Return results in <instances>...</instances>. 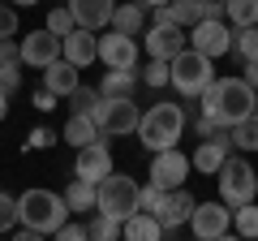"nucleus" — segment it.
Listing matches in <instances>:
<instances>
[{"instance_id":"dca6fc26","label":"nucleus","mask_w":258,"mask_h":241,"mask_svg":"<svg viewBox=\"0 0 258 241\" xmlns=\"http://www.w3.org/2000/svg\"><path fill=\"white\" fill-rule=\"evenodd\" d=\"M232 155V134L228 130H220L215 138H203L198 142V151L189 155V164L198 168V172H220V164Z\"/></svg>"},{"instance_id":"423d86ee","label":"nucleus","mask_w":258,"mask_h":241,"mask_svg":"<svg viewBox=\"0 0 258 241\" xmlns=\"http://www.w3.org/2000/svg\"><path fill=\"white\" fill-rule=\"evenodd\" d=\"M138 120H142V112H138V103H134V95H108V99L99 95V103H95V125H99L108 138L138 134Z\"/></svg>"},{"instance_id":"a18cd8bd","label":"nucleus","mask_w":258,"mask_h":241,"mask_svg":"<svg viewBox=\"0 0 258 241\" xmlns=\"http://www.w3.org/2000/svg\"><path fill=\"white\" fill-rule=\"evenodd\" d=\"M9 116V95H0V120Z\"/></svg>"},{"instance_id":"cd10ccee","label":"nucleus","mask_w":258,"mask_h":241,"mask_svg":"<svg viewBox=\"0 0 258 241\" xmlns=\"http://www.w3.org/2000/svg\"><path fill=\"white\" fill-rule=\"evenodd\" d=\"M232 52H237L241 61H258V26H237V35H232Z\"/></svg>"},{"instance_id":"c03bdc74","label":"nucleus","mask_w":258,"mask_h":241,"mask_svg":"<svg viewBox=\"0 0 258 241\" xmlns=\"http://www.w3.org/2000/svg\"><path fill=\"white\" fill-rule=\"evenodd\" d=\"M245 82L258 91V61H245Z\"/></svg>"},{"instance_id":"2f4dec72","label":"nucleus","mask_w":258,"mask_h":241,"mask_svg":"<svg viewBox=\"0 0 258 241\" xmlns=\"http://www.w3.org/2000/svg\"><path fill=\"white\" fill-rule=\"evenodd\" d=\"M47 30H52L56 39H64V35H74V30H78V22H74V13H69V5L47 13Z\"/></svg>"},{"instance_id":"6e6552de","label":"nucleus","mask_w":258,"mask_h":241,"mask_svg":"<svg viewBox=\"0 0 258 241\" xmlns=\"http://www.w3.org/2000/svg\"><path fill=\"white\" fill-rule=\"evenodd\" d=\"M189 47L203 56H224L232 52V30H228V18H198L189 26Z\"/></svg>"},{"instance_id":"9d476101","label":"nucleus","mask_w":258,"mask_h":241,"mask_svg":"<svg viewBox=\"0 0 258 241\" xmlns=\"http://www.w3.org/2000/svg\"><path fill=\"white\" fill-rule=\"evenodd\" d=\"M189 168H194L189 155H181L176 147H164V151H155V159H151V181L164 186V190H176V186H185Z\"/></svg>"},{"instance_id":"4be33fe9","label":"nucleus","mask_w":258,"mask_h":241,"mask_svg":"<svg viewBox=\"0 0 258 241\" xmlns=\"http://www.w3.org/2000/svg\"><path fill=\"white\" fill-rule=\"evenodd\" d=\"M142 82V74H138V65H125V69H108L103 74V82H99V95L108 99V95H134V86Z\"/></svg>"},{"instance_id":"4c0bfd02","label":"nucleus","mask_w":258,"mask_h":241,"mask_svg":"<svg viewBox=\"0 0 258 241\" xmlns=\"http://www.w3.org/2000/svg\"><path fill=\"white\" fill-rule=\"evenodd\" d=\"M13 224H18V198L0 190V232H9Z\"/></svg>"},{"instance_id":"ddd939ff","label":"nucleus","mask_w":258,"mask_h":241,"mask_svg":"<svg viewBox=\"0 0 258 241\" xmlns=\"http://www.w3.org/2000/svg\"><path fill=\"white\" fill-rule=\"evenodd\" d=\"M194 207H198V198L189 194L185 186H176V190H168V198H164V207L155 211V220L164 224V237H172L181 224H189V215H194Z\"/></svg>"},{"instance_id":"9b49d317","label":"nucleus","mask_w":258,"mask_h":241,"mask_svg":"<svg viewBox=\"0 0 258 241\" xmlns=\"http://www.w3.org/2000/svg\"><path fill=\"white\" fill-rule=\"evenodd\" d=\"M112 172V151L103 138L86 142V147H78V159H74V176H82V181H95L99 186L103 176Z\"/></svg>"},{"instance_id":"f03ea898","label":"nucleus","mask_w":258,"mask_h":241,"mask_svg":"<svg viewBox=\"0 0 258 241\" xmlns=\"http://www.w3.org/2000/svg\"><path fill=\"white\" fill-rule=\"evenodd\" d=\"M185 134V108L181 103H151L138 120V138L147 151H164V147H176Z\"/></svg>"},{"instance_id":"f704fd0d","label":"nucleus","mask_w":258,"mask_h":241,"mask_svg":"<svg viewBox=\"0 0 258 241\" xmlns=\"http://www.w3.org/2000/svg\"><path fill=\"white\" fill-rule=\"evenodd\" d=\"M220 130H228V125H220L211 112H194V134H198V142H203V138H215Z\"/></svg>"},{"instance_id":"2eb2a0df","label":"nucleus","mask_w":258,"mask_h":241,"mask_svg":"<svg viewBox=\"0 0 258 241\" xmlns=\"http://www.w3.org/2000/svg\"><path fill=\"white\" fill-rule=\"evenodd\" d=\"M56 56H60V39L52 35V30H30L26 39H22V65H35V69H43V65H52Z\"/></svg>"},{"instance_id":"ea45409f","label":"nucleus","mask_w":258,"mask_h":241,"mask_svg":"<svg viewBox=\"0 0 258 241\" xmlns=\"http://www.w3.org/2000/svg\"><path fill=\"white\" fill-rule=\"evenodd\" d=\"M198 13L203 18H224L228 13V0H198Z\"/></svg>"},{"instance_id":"c85d7f7f","label":"nucleus","mask_w":258,"mask_h":241,"mask_svg":"<svg viewBox=\"0 0 258 241\" xmlns=\"http://www.w3.org/2000/svg\"><path fill=\"white\" fill-rule=\"evenodd\" d=\"M91 232L95 241H112V237H120V220L116 215H103V211H95V220H91Z\"/></svg>"},{"instance_id":"72a5a7b5","label":"nucleus","mask_w":258,"mask_h":241,"mask_svg":"<svg viewBox=\"0 0 258 241\" xmlns=\"http://www.w3.org/2000/svg\"><path fill=\"white\" fill-rule=\"evenodd\" d=\"M142 82H147V86H164V82H172V69H168V61H155V56H151V65L142 69Z\"/></svg>"},{"instance_id":"a878e982","label":"nucleus","mask_w":258,"mask_h":241,"mask_svg":"<svg viewBox=\"0 0 258 241\" xmlns=\"http://www.w3.org/2000/svg\"><path fill=\"white\" fill-rule=\"evenodd\" d=\"M224 18L232 22V30L237 26H258V0H228V13Z\"/></svg>"},{"instance_id":"39448f33","label":"nucleus","mask_w":258,"mask_h":241,"mask_svg":"<svg viewBox=\"0 0 258 241\" xmlns=\"http://www.w3.org/2000/svg\"><path fill=\"white\" fill-rule=\"evenodd\" d=\"M168 69H172V86H176L181 95H203L207 86L215 82V65H211V56L194 52V47L176 52L172 61H168Z\"/></svg>"},{"instance_id":"f257e3e1","label":"nucleus","mask_w":258,"mask_h":241,"mask_svg":"<svg viewBox=\"0 0 258 241\" xmlns=\"http://www.w3.org/2000/svg\"><path fill=\"white\" fill-rule=\"evenodd\" d=\"M198 99H203V112H211L220 125L241 120V116L258 103V99H254V86H249L245 78H215V82L207 86Z\"/></svg>"},{"instance_id":"bb28decb","label":"nucleus","mask_w":258,"mask_h":241,"mask_svg":"<svg viewBox=\"0 0 258 241\" xmlns=\"http://www.w3.org/2000/svg\"><path fill=\"white\" fill-rule=\"evenodd\" d=\"M232 228H237V237H258V207L254 203L232 207Z\"/></svg>"},{"instance_id":"aec40b11","label":"nucleus","mask_w":258,"mask_h":241,"mask_svg":"<svg viewBox=\"0 0 258 241\" xmlns=\"http://www.w3.org/2000/svg\"><path fill=\"white\" fill-rule=\"evenodd\" d=\"M60 138L69 142V147H86V142H95V138H108V134H103L99 125H95V112H74V116L64 120Z\"/></svg>"},{"instance_id":"412c9836","label":"nucleus","mask_w":258,"mask_h":241,"mask_svg":"<svg viewBox=\"0 0 258 241\" xmlns=\"http://www.w3.org/2000/svg\"><path fill=\"white\" fill-rule=\"evenodd\" d=\"M120 237H129V241H159V237H164V224H159L151 211L138 207L129 220H120Z\"/></svg>"},{"instance_id":"f8f14e48","label":"nucleus","mask_w":258,"mask_h":241,"mask_svg":"<svg viewBox=\"0 0 258 241\" xmlns=\"http://www.w3.org/2000/svg\"><path fill=\"white\" fill-rule=\"evenodd\" d=\"M99 61L108 69L138 65V35H125V30H108V35H99Z\"/></svg>"},{"instance_id":"20e7f679","label":"nucleus","mask_w":258,"mask_h":241,"mask_svg":"<svg viewBox=\"0 0 258 241\" xmlns=\"http://www.w3.org/2000/svg\"><path fill=\"white\" fill-rule=\"evenodd\" d=\"M138 181L134 176H120V172H108L95 186V211L103 215H116V220H129V215L138 211Z\"/></svg>"},{"instance_id":"393cba45","label":"nucleus","mask_w":258,"mask_h":241,"mask_svg":"<svg viewBox=\"0 0 258 241\" xmlns=\"http://www.w3.org/2000/svg\"><path fill=\"white\" fill-rule=\"evenodd\" d=\"M64 203H69V211H95V181L74 176V181L64 186Z\"/></svg>"},{"instance_id":"a19ab883","label":"nucleus","mask_w":258,"mask_h":241,"mask_svg":"<svg viewBox=\"0 0 258 241\" xmlns=\"http://www.w3.org/2000/svg\"><path fill=\"white\" fill-rule=\"evenodd\" d=\"M5 61H22V43H13V39H0V65Z\"/></svg>"},{"instance_id":"7ed1b4c3","label":"nucleus","mask_w":258,"mask_h":241,"mask_svg":"<svg viewBox=\"0 0 258 241\" xmlns=\"http://www.w3.org/2000/svg\"><path fill=\"white\" fill-rule=\"evenodd\" d=\"M18 220L30 224V228H39L47 237V232H56L64 220H69V203H64V194H52V190H26V194L18 198Z\"/></svg>"},{"instance_id":"a211bd4d","label":"nucleus","mask_w":258,"mask_h":241,"mask_svg":"<svg viewBox=\"0 0 258 241\" xmlns=\"http://www.w3.org/2000/svg\"><path fill=\"white\" fill-rule=\"evenodd\" d=\"M43 86L56 95V99H69V95L82 86V78H78V65H74V61H64V56H56L52 65H43Z\"/></svg>"},{"instance_id":"37998d69","label":"nucleus","mask_w":258,"mask_h":241,"mask_svg":"<svg viewBox=\"0 0 258 241\" xmlns=\"http://www.w3.org/2000/svg\"><path fill=\"white\" fill-rule=\"evenodd\" d=\"M35 108H39V112H52V108H56V95L47 91V86H43V91L35 95Z\"/></svg>"},{"instance_id":"5701e85b","label":"nucleus","mask_w":258,"mask_h":241,"mask_svg":"<svg viewBox=\"0 0 258 241\" xmlns=\"http://www.w3.org/2000/svg\"><path fill=\"white\" fill-rule=\"evenodd\" d=\"M228 134H232V147H237V151H258V103L241 120H232Z\"/></svg>"},{"instance_id":"c756f323","label":"nucleus","mask_w":258,"mask_h":241,"mask_svg":"<svg viewBox=\"0 0 258 241\" xmlns=\"http://www.w3.org/2000/svg\"><path fill=\"white\" fill-rule=\"evenodd\" d=\"M22 91V61H5L0 65V95H18Z\"/></svg>"},{"instance_id":"c9c22d12","label":"nucleus","mask_w":258,"mask_h":241,"mask_svg":"<svg viewBox=\"0 0 258 241\" xmlns=\"http://www.w3.org/2000/svg\"><path fill=\"white\" fill-rule=\"evenodd\" d=\"M95 103H99V91H95V86H78V91L69 95V108L74 112H95Z\"/></svg>"},{"instance_id":"79ce46f5","label":"nucleus","mask_w":258,"mask_h":241,"mask_svg":"<svg viewBox=\"0 0 258 241\" xmlns=\"http://www.w3.org/2000/svg\"><path fill=\"white\" fill-rule=\"evenodd\" d=\"M56 232H60L64 241H82V237H91V232H86L82 224H69V220H64V224H60V228H56Z\"/></svg>"},{"instance_id":"6ab92c4d","label":"nucleus","mask_w":258,"mask_h":241,"mask_svg":"<svg viewBox=\"0 0 258 241\" xmlns=\"http://www.w3.org/2000/svg\"><path fill=\"white\" fill-rule=\"evenodd\" d=\"M112 9H116V0H69L74 22L86 26V30H103L112 22Z\"/></svg>"},{"instance_id":"f3484780","label":"nucleus","mask_w":258,"mask_h":241,"mask_svg":"<svg viewBox=\"0 0 258 241\" xmlns=\"http://www.w3.org/2000/svg\"><path fill=\"white\" fill-rule=\"evenodd\" d=\"M60 56H64V61H74L78 69H82V65H95V61H99V39H95V30L78 26L74 35H64V39H60Z\"/></svg>"},{"instance_id":"b1692460","label":"nucleus","mask_w":258,"mask_h":241,"mask_svg":"<svg viewBox=\"0 0 258 241\" xmlns=\"http://www.w3.org/2000/svg\"><path fill=\"white\" fill-rule=\"evenodd\" d=\"M112 30H125V35H138L142 26H147V5H116L112 9V22H108Z\"/></svg>"},{"instance_id":"e433bc0d","label":"nucleus","mask_w":258,"mask_h":241,"mask_svg":"<svg viewBox=\"0 0 258 241\" xmlns=\"http://www.w3.org/2000/svg\"><path fill=\"white\" fill-rule=\"evenodd\" d=\"M52 142H60V134L47 130V125H39V130L26 134V142H22V147H26V151H43V147H52Z\"/></svg>"},{"instance_id":"58836bf2","label":"nucleus","mask_w":258,"mask_h":241,"mask_svg":"<svg viewBox=\"0 0 258 241\" xmlns=\"http://www.w3.org/2000/svg\"><path fill=\"white\" fill-rule=\"evenodd\" d=\"M18 35V13L9 5H0V39H13Z\"/></svg>"},{"instance_id":"0eeeda50","label":"nucleus","mask_w":258,"mask_h":241,"mask_svg":"<svg viewBox=\"0 0 258 241\" xmlns=\"http://www.w3.org/2000/svg\"><path fill=\"white\" fill-rule=\"evenodd\" d=\"M220 198L228 207H241V203H254V194H258V176H254V168L245 164L241 155H228L220 164Z\"/></svg>"},{"instance_id":"7c9ffc66","label":"nucleus","mask_w":258,"mask_h":241,"mask_svg":"<svg viewBox=\"0 0 258 241\" xmlns=\"http://www.w3.org/2000/svg\"><path fill=\"white\" fill-rule=\"evenodd\" d=\"M168 13H172L176 26H194V22L203 18L198 13V0H168Z\"/></svg>"},{"instance_id":"49530a36","label":"nucleus","mask_w":258,"mask_h":241,"mask_svg":"<svg viewBox=\"0 0 258 241\" xmlns=\"http://www.w3.org/2000/svg\"><path fill=\"white\" fill-rule=\"evenodd\" d=\"M142 5H147V9H155V5H168V0H142Z\"/></svg>"},{"instance_id":"473e14b6","label":"nucleus","mask_w":258,"mask_h":241,"mask_svg":"<svg viewBox=\"0 0 258 241\" xmlns=\"http://www.w3.org/2000/svg\"><path fill=\"white\" fill-rule=\"evenodd\" d=\"M164 198H168V190H164V186H155V181L138 190V207H142V211H151V215L164 207Z\"/></svg>"},{"instance_id":"1a4fd4ad","label":"nucleus","mask_w":258,"mask_h":241,"mask_svg":"<svg viewBox=\"0 0 258 241\" xmlns=\"http://www.w3.org/2000/svg\"><path fill=\"white\" fill-rule=\"evenodd\" d=\"M189 228H194V237L198 241H220V237H228L232 232V207L224 203H198L194 207V215H189Z\"/></svg>"},{"instance_id":"4468645a","label":"nucleus","mask_w":258,"mask_h":241,"mask_svg":"<svg viewBox=\"0 0 258 241\" xmlns=\"http://www.w3.org/2000/svg\"><path fill=\"white\" fill-rule=\"evenodd\" d=\"M189 47V39H185V26H172V22H164V26H151L147 30V52L155 56V61H172L176 52H185Z\"/></svg>"},{"instance_id":"de8ad7c7","label":"nucleus","mask_w":258,"mask_h":241,"mask_svg":"<svg viewBox=\"0 0 258 241\" xmlns=\"http://www.w3.org/2000/svg\"><path fill=\"white\" fill-rule=\"evenodd\" d=\"M9 5H26V9H30V5H39V0H9Z\"/></svg>"}]
</instances>
